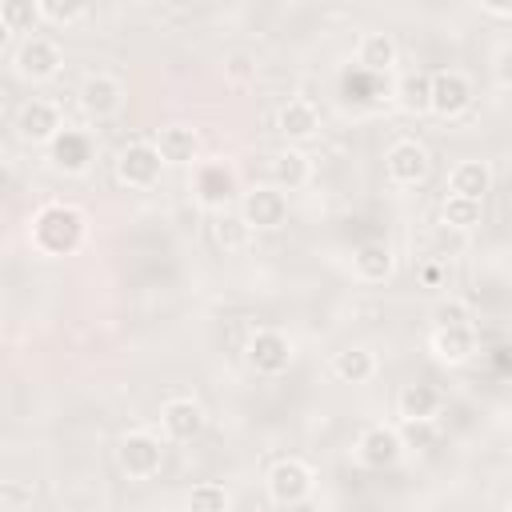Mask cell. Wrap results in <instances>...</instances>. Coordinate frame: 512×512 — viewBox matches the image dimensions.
<instances>
[{
	"label": "cell",
	"instance_id": "6da1fadb",
	"mask_svg": "<svg viewBox=\"0 0 512 512\" xmlns=\"http://www.w3.org/2000/svg\"><path fill=\"white\" fill-rule=\"evenodd\" d=\"M84 240V216L72 204H44L32 216V244L44 256H68Z\"/></svg>",
	"mask_w": 512,
	"mask_h": 512
},
{
	"label": "cell",
	"instance_id": "7a4b0ae2",
	"mask_svg": "<svg viewBox=\"0 0 512 512\" xmlns=\"http://www.w3.org/2000/svg\"><path fill=\"white\" fill-rule=\"evenodd\" d=\"M116 460H120V468H124L132 480H152V476L160 472L164 448H160V440L148 436V432H128V436L120 440V448H116Z\"/></svg>",
	"mask_w": 512,
	"mask_h": 512
},
{
	"label": "cell",
	"instance_id": "3957f363",
	"mask_svg": "<svg viewBox=\"0 0 512 512\" xmlns=\"http://www.w3.org/2000/svg\"><path fill=\"white\" fill-rule=\"evenodd\" d=\"M160 164H164V156L156 152V144L136 140V144L120 148V156H116V176H120V184H128V188H152L156 176H160Z\"/></svg>",
	"mask_w": 512,
	"mask_h": 512
},
{
	"label": "cell",
	"instance_id": "277c9868",
	"mask_svg": "<svg viewBox=\"0 0 512 512\" xmlns=\"http://www.w3.org/2000/svg\"><path fill=\"white\" fill-rule=\"evenodd\" d=\"M312 492V468L304 460H280L268 472V496L276 504H300Z\"/></svg>",
	"mask_w": 512,
	"mask_h": 512
},
{
	"label": "cell",
	"instance_id": "5b68a950",
	"mask_svg": "<svg viewBox=\"0 0 512 512\" xmlns=\"http://www.w3.org/2000/svg\"><path fill=\"white\" fill-rule=\"evenodd\" d=\"M384 168H388V180L400 184V188H412L428 176V152L416 144V140H400L388 148L384 156Z\"/></svg>",
	"mask_w": 512,
	"mask_h": 512
},
{
	"label": "cell",
	"instance_id": "8992f818",
	"mask_svg": "<svg viewBox=\"0 0 512 512\" xmlns=\"http://www.w3.org/2000/svg\"><path fill=\"white\" fill-rule=\"evenodd\" d=\"M288 360H292V344H288V336L284 332H256L252 340H248V364L256 368V372H264V376H276V372H284L288 368Z\"/></svg>",
	"mask_w": 512,
	"mask_h": 512
},
{
	"label": "cell",
	"instance_id": "52a82bcc",
	"mask_svg": "<svg viewBox=\"0 0 512 512\" xmlns=\"http://www.w3.org/2000/svg\"><path fill=\"white\" fill-rule=\"evenodd\" d=\"M472 104V84L464 72H436L432 76V112L460 116Z\"/></svg>",
	"mask_w": 512,
	"mask_h": 512
},
{
	"label": "cell",
	"instance_id": "ba28073f",
	"mask_svg": "<svg viewBox=\"0 0 512 512\" xmlns=\"http://www.w3.org/2000/svg\"><path fill=\"white\" fill-rule=\"evenodd\" d=\"M240 216L248 220V228H280L284 216H288V200H284L280 188H256V192L244 196Z\"/></svg>",
	"mask_w": 512,
	"mask_h": 512
},
{
	"label": "cell",
	"instance_id": "9c48e42d",
	"mask_svg": "<svg viewBox=\"0 0 512 512\" xmlns=\"http://www.w3.org/2000/svg\"><path fill=\"white\" fill-rule=\"evenodd\" d=\"M16 68L20 76H32V80H44L60 68V48L44 36H28L20 48H16Z\"/></svg>",
	"mask_w": 512,
	"mask_h": 512
},
{
	"label": "cell",
	"instance_id": "30bf717a",
	"mask_svg": "<svg viewBox=\"0 0 512 512\" xmlns=\"http://www.w3.org/2000/svg\"><path fill=\"white\" fill-rule=\"evenodd\" d=\"M16 132L24 140H48L52 144L60 136V116H56V108L48 100H28L16 112Z\"/></svg>",
	"mask_w": 512,
	"mask_h": 512
},
{
	"label": "cell",
	"instance_id": "8fae6325",
	"mask_svg": "<svg viewBox=\"0 0 512 512\" xmlns=\"http://www.w3.org/2000/svg\"><path fill=\"white\" fill-rule=\"evenodd\" d=\"M80 104H84L88 116H112L124 104V88L112 76H88L80 84Z\"/></svg>",
	"mask_w": 512,
	"mask_h": 512
},
{
	"label": "cell",
	"instance_id": "7c38bea8",
	"mask_svg": "<svg viewBox=\"0 0 512 512\" xmlns=\"http://www.w3.org/2000/svg\"><path fill=\"white\" fill-rule=\"evenodd\" d=\"M48 148H52V164L64 172H84L92 160V140L88 132H76V128H60V136Z\"/></svg>",
	"mask_w": 512,
	"mask_h": 512
},
{
	"label": "cell",
	"instance_id": "4fadbf2b",
	"mask_svg": "<svg viewBox=\"0 0 512 512\" xmlns=\"http://www.w3.org/2000/svg\"><path fill=\"white\" fill-rule=\"evenodd\" d=\"M232 192H236V176H232V168H228V164L208 160V164H200V168H196V196H200L208 208H220Z\"/></svg>",
	"mask_w": 512,
	"mask_h": 512
},
{
	"label": "cell",
	"instance_id": "5bb4252c",
	"mask_svg": "<svg viewBox=\"0 0 512 512\" xmlns=\"http://www.w3.org/2000/svg\"><path fill=\"white\" fill-rule=\"evenodd\" d=\"M160 424L172 440H196L200 428H204V412L196 400H168L164 412H160Z\"/></svg>",
	"mask_w": 512,
	"mask_h": 512
},
{
	"label": "cell",
	"instance_id": "9a60e30c",
	"mask_svg": "<svg viewBox=\"0 0 512 512\" xmlns=\"http://www.w3.org/2000/svg\"><path fill=\"white\" fill-rule=\"evenodd\" d=\"M400 448H404V440L392 428H368L360 436V460L368 468H392L400 460Z\"/></svg>",
	"mask_w": 512,
	"mask_h": 512
},
{
	"label": "cell",
	"instance_id": "2e32d148",
	"mask_svg": "<svg viewBox=\"0 0 512 512\" xmlns=\"http://www.w3.org/2000/svg\"><path fill=\"white\" fill-rule=\"evenodd\" d=\"M196 148H200V140L184 124H168L156 132V152L164 156V164H188V160H196Z\"/></svg>",
	"mask_w": 512,
	"mask_h": 512
},
{
	"label": "cell",
	"instance_id": "e0dca14e",
	"mask_svg": "<svg viewBox=\"0 0 512 512\" xmlns=\"http://www.w3.org/2000/svg\"><path fill=\"white\" fill-rule=\"evenodd\" d=\"M352 268H356L360 280L380 284V280H388V272H392V248L380 244V240H376V244H360L356 256H352Z\"/></svg>",
	"mask_w": 512,
	"mask_h": 512
},
{
	"label": "cell",
	"instance_id": "ac0fdd59",
	"mask_svg": "<svg viewBox=\"0 0 512 512\" xmlns=\"http://www.w3.org/2000/svg\"><path fill=\"white\" fill-rule=\"evenodd\" d=\"M280 132L284 136H292V140H304V136H312L316 128H320V112L308 104V100H288L284 108H280Z\"/></svg>",
	"mask_w": 512,
	"mask_h": 512
},
{
	"label": "cell",
	"instance_id": "d6986e66",
	"mask_svg": "<svg viewBox=\"0 0 512 512\" xmlns=\"http://www.w3.org/2000/svg\"><path fill=\"white\" fill-rule=\"evenodd\" d=\"M448 188L452 196H468V200H484L488 192V168L480 160H460L448 176Z\"/></svg>",
	"mask_w": 512,
	"mask_h": 512
},
{
	"label": "cell",
	"instance_id": "ffe728a7",
	"mask_svg": "<svg viewBox=\"0 0 512 512\" xmlns=\"http://www.w3.org/2000/svg\"><path fill=\"white\" fill-rule=\"evenodd\" d=\"M432 348H436V356L444 364H464L472 356V348H476V336H472V328H436Z\"/></svg>",
	"mask_w": 512,
	"mask_h": 512
},
{
	"label": "cell",
	"instance_id": "44dd1931",
	"mask_svg": "<svg viewBox=\"0 0 512 512\" xmlns=\"http://www.w3.org/2000/svg\"><path fill=\"white\" fill-rule=\"evenodd\" d=\"M396 404H400V416L404 420H432L436 408H440V392L432 384H408Z\"/></svg>",
	"mask_w": 512,
	"mask_h": 512
},
{
	"label": "cell",
	"instance_id": "7402d4cb",
	"mask_svg": "<svg viewBox=\"0 0 512 512\" xmlns=\"http://www.w3.org/2000/svg\"><path fill=\"white\" fill-rule=\"evenodd\" d=\"M396 100H400V108L404 112H428L432 108V76H424V72H408L400 84H396Z\"/></svg>",
	"mask_w": 512,
	"mask_h": 512
},
{
	"label": "cell",
	"instance_id": "603a6c76",
	"mask_svg": "<svg viewBox=\"0 0 512 512\" xmlns=\"http://www.w3.org/2000/svg\"><path fill=\"white\" fill-rule=\"evenodd\" d=\"M372 368H376V360H372L368 348H344V352H336V360H332V372H336L344 384H364V380L372 376Z\"/></svg>",
	"mask_w": 512,
	"mask_h": 512
},
{
	"label": "cell",
	"instance_id": "cb8c5ba5",
	"mask_svg": "<svg viewBox=\"0 0 512 512\" xmlns=\"http://www.w3.org/2000/svg\"><path fill=\"white\" fill-rule=\"evenodd\" d=\"M392 60H396V44H392L388 32H372V36L360 40V68L364 72H376L380 76Z\"/></svg>",
	"mask_w": 512,
	"mask_h": 512
},
{
	"label": "cell",
	"instance_id": "d4e9b609",
	"mask_svg": "<svg viewBox=\"0 0 512 512\" xmlns=\"http://www.w3.org/2000/svg\"><path fill=\"white\" fill-rule=\"evenodd\" d=\"M272 180H276V188L284 192H292V188H300L304 180H308V160L300 156V152H280V156H272Z\"/></svg>",
	"mask_w": 512,
	"mask_h": 512
},
{
	"label": "cell",
	"instance_id": "484cf974",
	"mask_svg": "<svg viewBox=\"0 0 512 512\" xmlns=\"http://www.w3.org/2000/svg\"><path fill=\"white\" fill-rule=\"evenodd\" d=\"M212 240L224 248V252H240L248 244V220L244 216H232V212H220L212 220Z\"/></svg>",
	"mask_w": 512,
	"mask_h": 512
},
{
	"label": "cell",
	"instance_id": "4316f807",
	"mask_svg": "<svg viewBox=\"0 0 512 512\" xmlns=\"http://www.w3.org/2000/svg\"><path fill=\"white\" fill-rule=\"evenodd\" d=\"M480 200H468V196H448L444 200V224L456 228V232H468L480 224Z\"/></svg>",
	"mask_w": 512,
	"mask_h": 512
},
{
	"label": "cell",
	"instance_id": "83f0119b",
	"mask_svg": "<svg viewBox=\"0 0 512 512\" xmlns=\"http://www.w3.org/2000/svg\"><path fill=\"white\" fill-rule=\"evenodd\" d=\"M188 512H228V492L220 484H196L188 492Z\"/></svg>",
	"mask_w": 512,
	"mask_h": 512
},
{
	"label": "cell",
	"instance_id": "f1b7e54d",
	"mask_svg": "<svg viewBox=\"0 0 512 512\" xmlns=\"http://www.w3.org/2000/svg\"><path fill=\"white\" fill-rule=\"evenodd\" d=\"M36 16H40V4H28V0H8V4H0V24H4L8 32L28 28Z\"/></svg>",
	"mask_w": 512,
	"mask_h": 512
},
{
	"label": "cell",
	"instance_id": "f546056e",
	"mask_svg": "<svg viewBox=\"0 0 512 512\" xmlns=\"http://www.w3.org/2000/svg\"><path fill=\"white\" fill-rule=\"evenodd\" d=\"M400 440H404V448H432L436 444V424L432 420H404V428H400Z\"/></svg>",
	"mask_w": 512,
	"mask_h": 512
},
{
	"label": "cell",
	"instance_id": "4dcf8cb0",
	"mask_svg": "<svg viewBox=\"0 0 512 512\" xmlns=\"http://www.w3.org/2000/svg\"><path fill=\"white\" fill-rule=\"evenodd\" d=\"M436 328H468V304L464 300H440L432 308Z\"/></svg>",
	"mask_w": 512,
	"mask_h": 512
},
{
	"label": "cell",
	"instance_id": "1f68e13d",
	"mask_svg": "<svg viewBox=\"0 0 512 512\" xmlns=\"http://www.w3.org/2000/svg\"><path fill=\"white\" fill-rule=\"evenodd\" d=\"M40 16H48V20H76V16H84V4H60V0H44L40 4Z\"/></svg>",
	"mask_w": 512,
	"mask_h": 512
},
{
	"label": "cell",
	"instance_id": "d6a6232c",
	"mask_svg": "<svg viewBox=\"0 0 512 512\" xmlns=\"http://www.w3.org/2000/svg\"><path fill=\"white\" fill-rule=\"evenodd\" d=\"M224 72H228V80H236V84L248 80V76H252V56H248V52H232L228 64H224Z\"/></svg>",
	"mask_w": 512,
	"mask_h": 512
},
{
	"label": "cell",
	"instance_id": "836d02e7",
	"mask_svg": "<svg viewBox=\"0 0 512 512\" xmlns=\"http://www.w3.org/2000/svg\"><path fill=\"white\" fill-rule=\"evenodd\" d=\"M496 80L504 88H512V48H500V56H496Z\"/></svg>",
	"mask_w": 512,
	"mask_h": 512
},
{
	"label": "cell",
	"instance_id": "e575fe53",
	"mask_svg": "<svg viewBox=\"0 0 512 512\" xmlns=\"http://www.w3.org/2000/svg\"><path fill=\"white\" fill-rule=\"evenodd\" d=\"M4 500H8V504H20V500H32V488H20V484H12V480H8V484H4Z\"/></svg>",
	"mask_w": 512,
	"mask_h": 512
},
{
	"label": "cell",
	"instance_id": "d590c367",
	"mask_svg": "<svg viewBox=\"0 0 512 512\" xmlns=\"http://www.w3.org/2000/svg\"><path fill=\"white\" fill-rule=\"evenodd\" d=\"M484 12H492V16H512V4H500V0H484Z\"/></svg>",
	"mask_w": 512,
	"mask_h": 512
},
{
	"label": "cell",
	"instance_id": "8d00e7d4",
	"mask_svg": "<svg viewBox=\"0 0 512 512\" xmlns=\"http://www.w3.org/2000/svg\"><path fill=\"white\" fill-rule=\"evenodd\" d=\"M440 276H444V272H440L436 264H428V268H424V280H428V284H440Z\"/></svg>",
	"mask_w": 512,
	"mask_h": 512
}]
</instances>
